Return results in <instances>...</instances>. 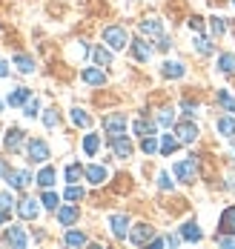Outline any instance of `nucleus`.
Segmentation results:
<instances>
[{
	"label": "nucleus",
	"instance_id": "8",
	"mask_svg": "<svg viewBox=\"0 0 235 249\" xmlns=\"http://www.w3.org/2000/svg\"><path fill=\"white\" fill-rule=\"evenodd\" d=\"M175 135H178L181 143H192V141L198 138V126L195 124H178L175 126Z\"/></svg>",
	"mask_w": 235,
	"mask_h": 249
},
{
	"label": "nucleus",
	"instance_id": "53",
	"mask_svg": "<svg viewBox=\"0 0 235 249\" xmlns=\"http://www.w3.org/2000/svg\"><path fill=\"white\" fill-rule=\"evenodd\" d=\"M233 3H235V0H233Z\"/></svg>",
	"mask_w": 235,
	"mask_h": 249
},
{
	"label": "nucleus",
	"instance_id": "24",
	"mask_svg": "<svg viewBox=\"0 0 235 249\" xmlns=\"http://www.w3.org/2000/svg\"><path fill=\"white\" fill-rule=\"evenodd\" d=\"M29 98H32V95H29V89L20 86V89H15V92L9 95V106H20V103H26Z\"/></svg>",
	"mask_w": 235,
	"mask_h": 249
},
{
	"label": "nucleus",
	"instance_id": "41",
	"mask_svg": "<svg viewBox=\"0 0 235 249\" xmlns=\"http://www.w3.org/2000/svg\"><path fill=\"white\" fill-rule=\"evenodd\" d=\"M43 124L49 126V129H52V126H57V112H54V109H46V115H43Z\"/></svg>",
	"mask_w": 235,
	"mask_h": 249
},
{
	"label": "nucleus",
	"instance_id": "4",
	"mask_svg": "<svg viewBox=\"0 0 235 249\" xmlns=\"http://www.w3.org/2000/svg\"><path fill=\"white\" fill-rule=\"evenodd\" d=\"M152 235H155V229L149 224H138L135 229L129 232V241L135 247H141V244H146V241H152Z\"/></svg>",
	"mask_w": 235,
	"mask_h": 249
},
{
	"label": "nucleus",
	"instance_id": "1",
	"mask_svg": "<svg viewBox=\"0 0 235 249\" xmlns=\"http://www.w3.org/2000/svg\"><path fill=\"white\" fill-rule=\"evenodd\" d=\"M175 178L183 180V183H192V180L198 178V160H195V158L178 160V163H175Z\"/></svg>",
	"mask_w": 235,
	"mask_h": 249
},
{
	"label": "nucleus",
	"instance_id": "25",
	"mask_svg": "<svg viewBox=\"0 0 235 249\" xmlns=\"http://www.w3.org/2000/svg\"><path fill=\"white\" fill-rule=\"evenodd\" d=\"M218 132H221L224 138H235V121L233 118H221V121H218Z\"/></svg>",
	"mask_w": 235,
	"mask_h": 249
},
{
	"label": "nucleus",
	"instance_id": "37",
	"mask_svg": "<svg viewBox=\"0 0 235 249\" xmlns=\"http://www.w3.org/2000/svg\"><path fill=\"white\" fill-rule=\"evenodd\" d=\"M46 209H57V195L54 192H43V200H40Z\"/></svg>",
	"mask_w": 235,
	"mask_h": 249
},
{
	"label": "nucleus",
	"instance_id": "48",
	"mask_svg": "<svg viewBox=\"0 0 235 249\" xmlns=\"http://www.w3.org/2000/svg\"><path fill=\"white\" fill-rule=\"evenodd\" d=\"M0 178H9V163L0 158Z\"/></svg>",
	"mask_w": 235,
	"mask_h": 249
},
{
	"label": "nucleus",
	"instance_id": "31",
	"mask_svg": "<svg viewBox=\"0 0 235 249\" xmlns=\"http://www.w3.org/2000/svg\"><path fill=\"white\" fill-rule=\"evenodd\" d=\"M175 149H178V141H175L172 135H163V141H161V152H163V155H172Z\"/></svg>",
	"mask_w": 235,
	"mask_h": 249
},
{
	"label": "nucleus",
	"instance_id": "35",
	"mask_svg": "<svg viewBox=\"0 0 235 249\" xmlns=\"http://www.w3.org/2000/svg\"><path fill=\"white\" fill-rule=\"evenodd\" d=\"M72 121L78 126H89V115H86L83 109H72Z\"/></svg>",
	"mask_w": 235,
	"mask_h": 249
},
{
	"label": "nucleus",
	"instance_id": "42",
	"mask_svg": "<svg viewBox=\"0 0 235 249\" xmlns=\"http://www.w3.org/2000/svg\"><path fill=\"white\" fill-rule=\"evenodd\" d=\"M158 186H161V189H172V180H169V175L166 172L158 175Z\"/></svg>",
	"mask_w": 235,
	"mask_h": 249
},
{
	"label": "nucleus",
	"instance_id": "32",
	"mask_svg": "<svg viewBox=\"0 0 235 249\" xmlns=\"http://www.w3.org/2000/svg\"><path fill=\"white\" fill-rule=\"evenodd\" d=\"M80 175H83V166H78V163H72V166H66V180L69 183H78Z\"/></svg>",
	"mask_w": 235,
	"mask_h": 249
},
{
	"label": "nucleus",
	"instance_id": "16",
	"mask_svg": "<svg viewBox=\"0 0 235 249\" xmlns=\"http://www.w3.org/2000/svg\"><path fill=\"white\" fill-rule=\"evenodd\" d=\"M80 77H83L89 86H104V83H106V75L101 72V69H83V75H80Z\"/></svg>",
	"mask_w": 235,
	"mask_h": 249
},
{
	"label": "nucleus",
	"instance_id": "47",
	"mask_svg": "<svg viewBox=\"0 0 235 249\" xmlns=\"http://www.w3.org/2000/svg\"><path fill=\"white\" fill-rule=\"evenodd\" d=\"M218 244H221V247H235V238H221V235H218Z\"/></svg>",
	"mask_w": 235,
	"mask_h": 249
},
{
	"label": "nucleus",
	"instance_id": "7",
	"mask_svg": "<svg viewBox=\"0 0 235 249\" xmlns=\"http://www.w3.org/2000/svg\"><path fill=\"white\" fill-rule=\"evenodd\" d=\"M109 226H112V235H115V238H127V232H129V218H127V215H112V218H109Z\"/></svg>",
	"mask_w": 235,
	"mask_h": 249
},
{
	"label": "nucleus",
	"instance_id": "13",
	"mask_svg": "<svg viewBox=\"0 0 235 249\" xmlns=\"http://www.w3.org/2000/svg\"><path fill=\"white\" fill-rule=\"evenodd\" d=\"M57 221H60V226H72L78 221V206H63V209H57Z\"/></svg>",
	"mask_w": 235,
	"mask_h": 249
},
{
	"label": "nucleus",
	"instance_id": "44",
	"mask_svg": "<svg viewBox=\"0 0 235 249\" xmlns=\"http://www.w3.org/2000/svg\"><path fill=\"white\" fill-rule=\"evenodd\" d=\"M9 206H12V195L0 192V209H6V212H9Z\"/></svg>",
	"mask_w": 235,
	"mask_h": 249
},
{
	"label": "nucleus",
	"instance_id": "2",
	"mask_svg": "<svg viewBox=\"0 0 235 249\" xmlns=\"http://www.w3.org/2000/svg\"><path fill=\"white\" fill-rule=\"evenodd\" d=\"M104 40L112 46V49H124V46L129 43V37H127V32H124L121 26H106L104 29Z\"/></svg>",
	"mask_w": 235,
	"mask_h": 249
},
{
	"label": "nucleus",
	"instance_id": "19",
	"mask_svg": "<svg viewBox=\"0 0 235 249\" xmlns=\"http://www.w3.org/2000/svg\"><path fill=\"white\" fill-rule=\"evenodd\" d=\"M161 72H163V77H181L183 75V66L178 63V60H166Z\"/></svg>",
	"mask_w": 235,
	"mask_h": 249
},
{
	"label": "nucleus",
	"instance_id": "40",
	"mask_svg": "<svg viewBox=\"0 0 235 249\" xmlns=\"http://www.w3.org/2000/svg\"><path fill=\"white\" fill-rule=\"evenodd\" d=\"M80 198H83V189H80V186H75V183H72V186L66 189V200H80Z\"/></svg>",
	"mask_w": 235,
	"mask_h": 249
},
{
	"label": "nucleus",
	"instance_id": "50",
	"mask_svg": "<svg viewBox=\"0 0 235 249\" xmlns=\"http://www.w3.org/2000/svg\"><path fill=\"white\" fill-rule=\"evenodd\" d=\"M6 75H9V66H6V63L0 60V77H6Z\"/></svg>",
	"mask_w": 235,
	"mask_h": 249
},
{
	"label": "nucleus",
	"instance_id": "29",
	"mask_svg": "<svg viewBox=\"0 0 235 249\" xmlns=\"http://www.w3.org/2000/svg\"><path fill=\"white\" fill-rule=\"evenodd\" d=\"M63 241H66V247H83L86 244V235L83 232H66Z\"/></svg>",
	"mask_w": 235,
	"mask_h": 249
},
{
	"label": "nucleus",
	"instance_id": "11",
	"mask_svg": "<svg viewBox=\"0 0 235 249\" xmlns=\"http://www.w3.org/2000/svg\"><path fill=\"white\" fill-rule=\"evenodd\" d=\"M6 241L12 244V247H18V249H23L26 247V232L20 229V226H12L9 232H6Z\"/></svg>",
	"mask_w": 235,
	"mask_h": 249
},
{
	"label": "nucleus",
	"instance_id": "26",
	"mask_svg": "<svg viewBox=\"0 0 235 249\" xmlns=\"http://www.w3.org/2000/svg\"><path fill=\"white\" fill-rule=\"evenodd\" d=\"M37 183L43 186V189H49L54 183V169L52 166H46V169H40V175H37Z\"/></svg>",
	"mask_w": 235,
	"mask_h": 249
},
{
	"label": "nucleus",
	"instance_id": "52",
	"mask_svg": "<svg viewBox=\"0 0 235 249\" xmlns=\"http://www.w3.org/2000/svg\"><path fill=\"white\" fill-rule=\"evenodd\" d=\"M0 109H3V103H0Z\"/></svg>",
	"mask_w": 235,
	"mask_h": 249
},
{
	"label": "nucleus",
	"instance_id": "27",
	"mask_svg": "<svg viewBox=\"0 0 235 249\" xmlns=\"http://www.w3.org/2000/svg\"><path fill=\"white\" fill-rule=\"evenodd\" d=\"M98 146H101V138H98V135H86V138H83V152H86V155H95Z\"/></svg>",
	"mask_w": 235,
	"mask_h": 249
},
{
	"label": "nucleus",
	"instance_id": "9",
	"mask_svg": "<svg viewBox=\"0 0 235 249\" xmlns=\"http://www.w3.org/2000/svg\"><path fill=\"white\" fill-rule=\"evenodd\" d=\"M112 149H115L118 158H132V143H129V138H124V135L112 138Z\"/></svg>",
	"mask_w": 235,
	"mask_h": 249
},
{
	"label": "nucleus",
	"instance_id": "36",
	"mask_svg": "<svg viewBox=\"0 0 235 249\" xmlns=\"http://www.w3.org/2000/svg\"><path fill=\"white\" fill-rule=\"evenodd\" d=\"M172 121H175V115H172V109H163V112L158 115V124H161V126H172Z\"/></svg>",
	"mask_w": 235,
	"mask_h": 249
},
{
	"label": "nucleus",
	"instance_id": "15",
	"mask_svg": "<svg viewBox=\"0 0 235 249\" xmlns=\"http://www.w3.org/2000/svg\"><path fill=\"white\" fill-rule=\"evenodd\" d=\"M181 238H183V241H192V244H198V241L204 238V232L198 229V224H183V226H181Z\"/></svg>",
	"mask_w": 235,
	"mask_h": 249
},
{
	"label": "nucleus",
	"instance_id": "49",
	"mask_svg": "<svg viewBox=\"0 0 235 249\" xmlns=\"http://www.w3.org/2000/svg\"><path fill=\"white\" fill-rule=\"evenodd\" d=\"M189 26H192L195 32H201V18H192V20H189Z\"/></svg>",
	"mask_w": 235,
	"mask_h": 249
},
{
	"label": "nucleus",
	"instance_id": "43",
	"mask_svg": "<svg viewBox=\"0 0 235 249\" xmlns=\"http://www.w3.org/2000/svg\"><path fill=\"white\" fill-rule=\"evenodd\" d=\"M181 106H183V112H186L189 118H195V115H198V109H195V103H189V100H183Z\"/></svg>",
	"mask_w": 235,
	"mask_h": 249
},
{
	"label": "nucleus",
	"instance_id": "45",
	"mask_svg": "<svg viewBox=\"0 0 235 249\" xmlns=\"http://www.w3.org/2000/svg\"><path fill=\"white\" fill-rule=\"evenodd\" d=\"M163 241H166V244H169V247H178V244H181V238H178V235H166V238H163Z\"/></svg>",
	"mask_w": 235,
	"mask_h": 249
},
{
	"label": "nucleus",
	"instance_id": "21",
	"mask_svg": "<svg viewBox=\"0 0 235 249\" xmlns=\"http://www.w3.org/2000/svg\"><path fill=\"white\" fill-rule=\"evenodd\" d=\"M86 178H89L92 183H98V186H101V183L106 180V169H104V166H86Z\"/></svg>",
	"mask_w": 235,
	"mask_h": 249
},
{
	"label": "nucleus",
	"instance_id": "12",
	"mask_svg": "<svg viewBox=\"0 0 235 249\" xmlns=\"http://www.w3.org/2000/svg\"><path fill=\"white\" fill-rule=\"evenodd\" d=\"M20 146H23V132H20V129H9V132H6V149L18 152Z\"/></svg>",
	"mask_w": 235,
	"mask_h": 249
},
{
	"label": "nucleus",
	"instance_id": "33",
	"mask_svg": "<svg viewBox=\"0 0 235 249\" xmlns=\"http://www.w3.org/2000/svg\"><path fill=\"white\" fill-rule=\"evenodd\" d=\"M141 149L146 152V155H155V152H158V141H155V135H146V138H144V143H141Z\"/></svg>",
	"mask_w": 235,
	"mask_h": 249
},
{
	"label": "nucleus",
	"instance_id": "46",
	"mask_svg": "<svg viewBox=\"0 0 235 249\" xmlns=\"http://www.w3.org/2000/svg\"><path fill=\"white\" fill-rule=\"evenodd\" d=\"M169 46H172V43H169V37H161V40H158V49H161V52H166Z\"/></svg>",
	"mask_w": 235,
	"mask_h": 249
},
{
	"label": "nucleus",
	"instance_id": "39",
	"mask_svg": "<svg viewBox=\"0 0 235 249\" xmlns=\"http://www.w3.org/2000/svg\"><path fill=\"white\" fill-rule=\"evenodd\" d=\"M37 109H40V103H37L35 98H29V100H26V106H23V112H26L29 118H35V115H37Z\"/></svg>",
	"mask_w": 235,
	"mask_h": 249
},
{
	"label": "nucleus",
	"instance_id": "28",
	"mask_svg": "<svg viewBox=\"0 0 235 249\" xmlns=\"http://www.w3.org/2000/svg\"><path fill=\"white\" fill-rule=\"evenodd\" d=\"M218 103H221L227 112H235V98L227 92V89H221V92H218Z\"/></svg>",
	"mask_w": 235,
	"mask_h": 249
},
{
	"label": "nucleus",
	"instance_id": "20",
	"mask_svg": "<svg viewBox=\"0 0 235 249\" xmlns=\"http://www.w3.org/2000/svg\"><path fill=\"white\" fill-rule=\"evenodd\" d=\"M92 57H95L98 66H112V52L104 49V46H98V49L92 52Z\"/></svg>",
	"mask_w": 235,
	"mask_h": 249
},
{
	"label": "nucleus",
	"instance_id": "23",
	"mask_svg": "<svg viewBox=\"0 0 235 249\" xmlns=\"http://www.w3.org/2000/svg\"><path fill=\"white\" fill-rule=\"evenodd\" d=\"M15 66H18L23 75H29V72L35 69V60H32L29 54H15Z\"/></svg>",
	"mask_w": 235,
	"mask_h": 249
},
{
	"label": "nucleus",
	"instance_id": "5",
	"mask_svg": "<svg viewBox=\"0 0 235 249\" xmlns=\"http://www.w3.org/2000/svg\"><path fill=\"white\" fill-rule=\"evenodd\" d=\"M104 129L109 132V138L124 135V129H127V118H124V115H109V118H104Z\"/></svg>",
	"mask_w": 235,
	"mask_h": 249
},
{
	"label": "nucleus",
	"instance_id": "38",
	"mask_svg": "<svg viewBox=\"0 0 235 249\" xmlns=\"http://www.w3.org/2000/svg\"><path fill=\"white\" fill-rule=\"evenodd\" d=\"M227 32V23H224V18H212V35L218 37V35H224Z\"/></svg>",
	"mask_w": 235,
	"mask_h": 249
},
{
	"label": "nucleus",
	"instance_id": "14",
	"mask_svg": "<svg viewBox=\"0 0 235 249\" xmlns=\"http://www.w3.org/2000/svg\"><path fill=\"white\" fill-rule=\"evenodd\" d=\"M29 180H32V175H29L26 169L9 172V186H12V189H23V186H29Z\"/></svg>",
	"mask_w": 235,
	"mask_h": 249
},
{
	"label": "nucleus",
	"instance_id": "17",
	"mask_svg": "<svg viewBox=\"0 0 235 249\" xmlns=\"http://www.w3.org/2000/svg\"><path fill=\"white\" fill-rule=\"evenodd\" d=\"M221 232H233L235 235V206L224 209V215H221Z\"/></svg>",
	"mask_w": 235,
	"mask_h": 249
},
{
	"label": "nucleus",
	"instance_id": "22",
	"mask_svg": "<svg viewBox=\"0 0 235 249\" xmlns=\"http://www.w3.org/2000/svg\"><path fill=\"white\" fill-rule=\"evenodd\" d=\"M141 32H144V35H161L163 26H161V20L149 18V20H141Z\"/></svg>",
	"mask_w": 235,
	"mask_h": 249
},
{
	"label": "nucleus",
	"instance_id": "34",
	"mask_svg": "<svg viewBox=\"0 0 235 249\" xmlns=\"http://www.w3.org/2000/svg\"><path fill=\"white\" fill-rule=\"evenodd\" d=\"M195 52L198 54H212V43L207 37H195Z\"/></svg>",
	"mask_w": 235,
	"mask_h": 249
},
{
	"label": "nucleus",
	"instance_id": "30",
	"mask_svg": "<svg viewBox=\"0 0 235 249\" xmlns=\"http://www.w3.org/2000/svg\"><path fill=\"white\" fill-rule=\"evenodd\" d=\"M135 132H138L141 138H146V135H155V124H149V121H135Z\"/></svg>",
	"mask_w": 235,
	"mask_h": 249
},
{
	"label": "nucleus",
	"instance_id": "3",
	"mask_svg": "<svg viewBox=\"0 0 235 249\" xmlns=\"http://www.w3.org/2000/svg\"><path fill=\"white\" fill-rule=\"evenodd\" d=\"M29 160L46 163V160H49V146H46L43 141H29Z\"/></svg>",
	"mask_w": 235,
	"mask_h": 249
},
{
	"label": "nucleus",
	"instance_id": "6",
	"mask_svg": "<svg viewBox=\"0 0 235 249\" xmlns=\"http://www.w3.org/2000/svg\"><path fill=\"white\" fill-rule=\"evenodd\" d=\"M37 212H40V206H37V200L35 198H26L18 203V215L23 218V221H35L37 218Z\"/></svg>",
	"mask_w": 235,
	"mask_h": 249
},
{
	"label": "nucleus",
	"instance_id": "51",
	"mask_svg": "<svg viewBox=\"0 0 235 249\" xmlns=\"http://www.w3.org/2000/svg\"><path fill=\"white\" fill-rule=\"evenodd\" d=\"M6 218H9V212H6V209H0V224H3Z\"/></svg>",
	"mask_w": 235,
	"mask_h": 249
},
{
	"label": "nucleus",
	"instance_id": "10",
	"mask_svg": "<svg viewBox=\"0 0 235 249\" xmlns=\"http://www.w3.org/2000/svg\"><path fill=\"white\" fill-rule=\"evenodd\" d=\"M132 54H135V60L146 63V60L152 57V46H149V43H144V40H132Z\"/></svg>",
	"mask_w": 235,
	"mask_h": 249
},
{
	"label": "nucleus",
	"instance_id": "18",
	"mask_svg": "<svg viewBox=\"0 0 235 249\" xmlns=\"http://www.w3.org/2000/svg\"><path fill=\"white\" fill-rule=\"evenodd\" d=\"M218 69L224 75H235V54H221L218 57Z\"/></svg>",
	"mask_w": 235,
	"mask_h": 249
}]
</instances>
